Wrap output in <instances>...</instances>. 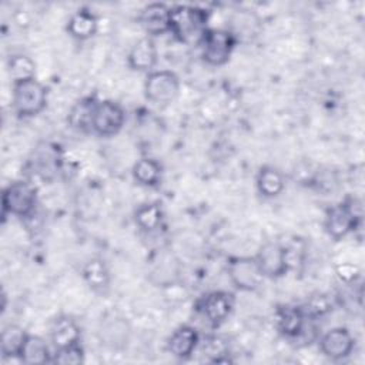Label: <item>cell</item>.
Segmentation results:
<instances>
[{
	"label": "cell",
	"mask_w": 365,
	"mask_h": 365,
	"mask_svg": "<svg viewBox=\"0 0 365 365\" xmlns=\"http://www.w3.org/2000/svg\"><path fill=\"white\" fill-rule=\"evenodd\" d=\"M130 325L123 318H111L104 322H101L98 329V338L101 344L114 348L121 349L128 344L130 339Z\"/></svg>",
	"instance_id": "cell-16"
},
{
	"label": "cell",
	"mask_w": 365,
	"mask_h": 365,
	"mask_svg": "<svg viewBox=\"0 0 365 365\" xmlns=\"http://www.w3.org/2000/svg\"><path fill=\"white\" fill-rule=\"evenodd\" d=\"M201 56L210 66L225 64L235 46V37L228 30L208 29L201 40Z\"/></svg>",
	"instance_id": "cell-3"
},
{
	"label": "cell",
	"mask_w": 365,
	"mask_h": 365,
	"mask_svg": "<svg viewBox=\"0 0 365 365\" xmlns=\"http://www.w3.org/2000/svg\"><path fill=\"white\" fill-rule=\"evenodd\" d=\"M228 275L231 282L242 291H252L262 282V272L255 257H235L230 259Z\"/></svg>",
	"instance_id": "cell-7"
},
{
	"label": "cell",
	"mask_w": 365,
	"mask_h": 365,
	"mask_svg": "<svg viewBox=\"0 0 365 365\" xmlns=\"http://www.w3.org/2000/svg\"><path fill=\"white\" fill-rule=\"evenodd\" d=\"M200 344L198 332L190 325L178 327L167 341V349L180 359L190 358Z\"/></svg>",
	"instance_id": "cell-13"
},
{
	"label": "cell",
	"mask_w": 365,
	"mask_h": 365,
	"mask_svg": "<svg viewBox=\"0 0 365 365\" xmlns=\"http://www.w3.org/2000/svg\"><path fill=\"white\" fill-rule=\"evenodd\" d=\"M83 277L90 288L94 291H103L110 284V274L103 259L93 258L90 259L83 269Z\"/></svg>",
	"instance_id": "cell-24"
},
{
	"label": "cell",
	"mask_w": 365,
	"mask_h": 365,
	"mask_svg": "<svg viewBox=\"0 0 365 365\" xmlns=\"http://www.w3.org/2000/svg\"><path fill=\"white\" fill-rule=\"evenodd\" d=\"M3 212L27 217L33 212L37 200L34 185L27 181H14L3 191Z\"/></svg>",
	"instance_id": "cell-6"
},
{
	"label": "cell",
	"mask_w": 365,
	"mask_h": 365,
	"mask_svg": "<svg viewBox=\"0 0 365 365\" xmlns=\"http://www.w3.org/2000/svg\"><path fill=\"white\" fill-rule=\"evenodd\" d=\"M128 66L135 71H153L157 63V47L151 37L140 38L128 53Z\"/></svg>",
	"instance_id": "cell-14"
},
{
	"label": "cell",
	"mask_w": 365,
	"mask_h": 365,
	"mask_svg": "<svg viewBox=\"0 0 365 365\" xmlns=\"http://www.w3.org/2000/svg\"><path fill=\"white\" fill-rule=\"evenodd\" d=\"M60 165V155L56 145L43 143L34 150V160L33 167L36 173L43 178L53 175Z\"/></svg>",
	"instance_id": "cell-19"
},
{
	"label": "cell",
	"mask_w": 365,
	"mask_h": 365,
	"mask_svg": "<svg viewBox=\"0 0 365 365\" xmlns=\"http://www.w3.org/2000/svg\"><path fill=\"white\" fill-rule=\"evenodd\" d=\"M258 191L265 197H277L285 187L282 174L274 167H262L257 175Z\"/></svg>",
	"instance_id": "cell-22"
},
{
	"label": "cell",
	"mask_w": 365,
	"mask_h": 365,
	"mask_svg": "<svg viewBox=\"0 0 365 365\" xmlns=\"http://www.w3.org/2000/svg\"><path fill=\"white\" fill-rule=\"evenodd\" d=\"M29 334L19 325H7L1 331V354L7 356H20Z\"/></svg>",
	"instance_id": "cell-21"
},
{
	"label": "cell",
	"mask_w": 365,
	"mask_h": 365,
	"mask_svg": "<svg viewBox=\"0 0 365 365\" xmlns=\"http://www.w3.org/2000/svg\"><path fill=\"white\" fill-rule=\"evenodd\" d=\"M356 218L358 217L349 204H338L328 211L325 230L332 238L339 240L355 228Z\"/></svg>",
	"instance_id": "cell-11"
},
{
	"label": "cell",
	"mask_w": 365,
	"mask_h": 365,
	"mask_svg": "<svg viewBox=\"0 0 365 365\" xmlns=\"http://www.w3.org/2000/svg\"><path fill=\"white\" fill-rule=\"evenodd\" d=\"M163 221V211L158 204H143L135 210V224L143 231H154Z\"/></svg>",
	"instance_id": "cell-26"
},
{
	"label": "cell",
	"mask_w": 365,
	"mask_h": 365,
	"mask_svg": "<svg viewBox=\"0 0 365 365\" xmlns=\"http://www.w3.org/2000/svg\"><path fill=\"white\" fill-rule=\"evenodd\" d=\"M97 19L87 9L77 10L67 23V31L77 40H87L97 33Z\"/></svg>",
	"instance_id": "cell-18"
},
{
	"label": "cell",
	"mask_w": 365,
	"mask_h": 365,
	"mask_svg": "<svg viewBox=\"0 0 365 365\" xmlns=\"http://www.w3.org/2000/svg\"><path fill=\"white\" fill-rule=\"evenodd\" d=\"M138 20L148 34H163L170 30V9L163 3L147 4Z\"/></svg>",
	"instance_id": "cell-15"
},
{
	"label": "cell",
	"mask_w": 365,
	"mask_h": 365,
	"mask_svg": "<svg viewBox=\"0 0 365 365\" xmlns=\"http://www.w3.org/2000/svg\"><path fill=\"white\" fill-rule=\"evenodd\" d=\"M134 180L144 187H154L161 178V165L154 158H141L133 167Z\"/></svg>",
	"instance_id": "cell-23"
},
{
	"label": "cell",
	"mask_w": 365,
	"mask_h": 365,
	"mask_svg": "<svg viewBox=\"0 0 365 365\" xmlns=\"http://www.w3.org/2000/svg\"><path fill=\"white\" fill-rule=\"evenodd\" d=\"M202 351H205V354L208 355H214L212 361L214 362H221V355L225 354V348H224V344L220 338H215V336H211V338H207L204 345H202Z\"/></svg>",
	"instance_id": "cell-29"
},
{
	"label": "cell",
	"mask_w": 365,
	"mask_h": 365,
	"mask_svg": "<svg viewBox=\"0 0 365 365\" xmlns=\"http://www.w3.org/2000/svg\"><path fill=\"white\" fill-rule=\"evenodd\" d=\"M255 259L259 265L262 275L268 278L282 277L288 269L287 251L278 242H265L255 255Z\"/></svg>",
	"instance_id": "cell-9"
},
{
	"label": "cell",
	"mask_w": 365,
	"mask_h": 365,
	"mask_svg": "<svg viewBox=\"0 0 365 365\" xmlns=\"http://www.w3.org/2000/svg\"><path fill=\"white\" fill-rule=\"evenodd\" d=\"M46 104L47 90L36 77L13 84V108L20 117L37 115Z\"/></svg>",
	"instance_id": "cell-2"
},
{
	"label": "cell",
	"mask_w": 365,
	"mask_h": 365,
	"mask_svg": "<svg viewBox=\"0 0 365 365\" xmlns=\"http://www.w3.org/2000/svg\"><path fill=\"white\" fill-rule=\"evenodd\" d=\"M53 362L61 365H78L84 362V351L80 344H74L66 348L56 349Z\"/></svg>",
	"instance_id": "cell-28"
},
{
	"label": "cell",
	"mask_w": 365,
	"mask_h": 365,
	"mask_svg": "<svg viewBox=\"0 0 365 365\" xmlns=\"http://www.w3.org/2000/svg\"><path fill=\"white\" fill-rule=\"evenodd\" d=\"M51 342L56 349L66 348L80 342V328L68 317L57 318L51 327Z\"/></svg>",
	"instance_id": "cell-17"
},
{
	"label": "cell",
	"mask_w": 365,
	"mask_h": 365,
	"mask_svg": "<svg viewBox=\"0 0 365 365\" xmlns=\"http://www.w3.org/2000/svg\"><path fill=\"white\" fill-rule=\"evenodd\" d=\"M7 67H9V76L13 80V84L29 80V78H34L36 64L30 57L24 54L11 56Z\"/></svg>",
	"instance_id": "cell-25"
},
{
	"label": "cell",
	"mask_w": 365,
	"mask_h": 365,
	"mask_svg": "<svg viewBox=\"0 0 365 365\" xmlns=\"http://www.w3.org/2000/svg\"><path fill=\"white\" fill-rule=\"evenodd\" d=\"M180 93V80L170 70L150 71L144 84V94L154 104H168Z\"/></svg>",
	"instance_id": "cell-5"
},
{
	"label": "cell",
	"mask_w": 365,
	"mask_h": 365,
	"mask_svg": "<svg viewBox=\"0 0 365 365\" xmlns=\"http://www.w3.org/2000/svg\"><path fill=\"white\" fill-rule=\"evenodd\" d=\"M278 328L289 339H298L307 335V319L302 308L298 307H282L278 309Z\"/></svg>",
	"instance_id": "cell-12"
},
{
	"label": "cell",
	"mask_w": 365,
	"mask_h": 365,
	"mask_svg": "<svg viewBox=\"0 0 365 365\" xmlns=\"http://www.w3.org/2000/svg\"><path fill=\"white\" fill-rule=\"evenodd\" d=\"M96 101L86 98L78 101L70 114V123L81 130L90 128V123H91V113H93V107H94Z\"/></svg>",
	"instance_id": "cell-27"
},
{
	"label": "cell",
	"mask_w": 365,
	"mask_h": 365,
	"mask_svg": "<svg viewBox=\"0 0 365 365\" xmlns=\"http://www.w3.org/2000/svg\"><path fill=\"white\" fill-rule=\"evenodd\" d=\"M208 11L197 6H174L170 9V30L180 41L200 44L208 27Z\"/></svg>",
	"instance_id": "cell-1"
},
{
	"label": "cell",
	"mask_w": 365,
	"mask_h": 365,
	"mask_svg": "<svg viewBox=\"0 0 365 365\" xmlns=\"http://www.w3.org/2000/svg\"><path fill=\"white\" fill-rule=\"evenodd\" d=\"M21 362L24 364H30V365H36V364H46L53 361L50 358V351L47 344L44 342L43 338L36 336V335H30L27 336L24 346L20 352Z\"/></svg>",
	"instance_id": "cell-20"
},
{
	"label": "cell",
	"mask_w": 365,
	"mask_h": 365,
	"mask_svg": "<svg viewBox=\"0 0 365 365\" xmlns=\"http://www.w3.org/2000/svg\"><path fill=\"white\" fill-rule=\"evenodd\" d=\"M234 304L235 298L231 292L212 291L200 299L198 311L211 327H218L231 315Z\"/></svg>",
	"instance_id": "cell-8"
},
{
	"label": "cell",
	"mask_w": 365,
	"mask_h": 365,
	"mask_svg": "<svg viewBox=\"0 0 365 365\" xmlns=\"http://www.w3.org/2000/svg\"><path fill=\"white\" fill-rule=\"evenodd\" d=\"M354 338L346 328H332L322 335L319 341L321 351L331 359H342L348 356L354 349Z\"/></svg>",
	"instance_id": "cell-10"
},
{
	"label": "cell",
	"mask_w": 365,
	"mask_h": 365,
	"mask_svg": "<svg viewBox=\"0 0 365 365\" xmlns=\"http://www.w3.org/2000/svg\"><path fill=\"white\" fill-rule=\"evenodd\" d=\"M123 107L111 100L96 101L91 113L90 130L101 137H111L117 134L124 124Z\"/></svg>",
	"instance_id": "cell-4"
}]
</instances>
